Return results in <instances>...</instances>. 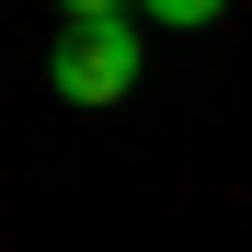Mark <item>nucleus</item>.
Masks as SVG:
<instances>
[{"instance_id":"obj_1","label":"nucleus","mask_w":252,"mask_h":252,"mask_svg":"<svg viewBox=\"0 0 252 252\" xmlns=\"http://www.w3.org/2000/svg\"><path fill=\"white\" fill-rule=\"evenodd\" d=\"M138 69H149V34L126 23V12H103V23H69L58 46H46V80L69 103H126L138 92Z\"/></svg>"},{"instance_id":"obj_2","label":"nucleus","mask_w":252,"mask_h":252,"mask_svg":"<svg viewBox=\"0 0 252 252\" xmlns=\"http://www.w3.org/2000/svg\"><path fill=\"white\" fill-rule=\"evenodd\" d=\"M138 12H149L160 34H195V23H218V12H229V0H138Z\"/></svg>"},{"instance_id":"obj_3","label":"nucleus","mask_w":252,"mask_h":252,"mask_svg":"<svg viewBox=\"0 0 252 252\" xmlns=\"http://www.w3.org/2000/svg\"><path fill=\"white\" fill-rule=\"evenodd\" d=\"M58 12H69V23H103V12H126V0H58Z\"/></svg>"}]
</instances>
